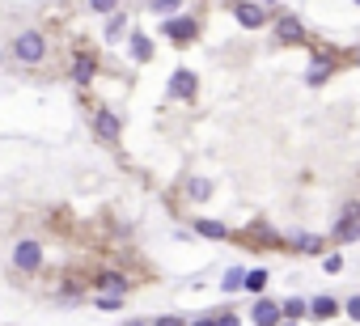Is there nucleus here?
I'll return each instance as SVG.
<instances>
[{
  "label": "nucleus",
  "instance_id": "nucleus-17",
  "mask_svg": "<svg viewBox=\"0 0 360 326\" xmlns=\"http://www.w3.org/2000/svg\"><path fill=\"white\" fill-rule=\"evenodd\" d=\"M195 233H199V238H212V242L229 238V229H225L221 221H195Z\"/></svg>",
  "mask_w": 360,
  "mask_h": 326
},
{
  "label": "nucleus",
  "instance_id": "nucleus-4",
  "mask_svg": "<svg viewBox=\"0 0 360 326\" xmlns=\"http://www.w3.org/2000/svg\"><path fill=\"white\" fill-rule=\"evenodd\" d=\"M13 56H17L22 64H38V60L47 56V38H42L38 30H26V34L13 42Z\"/></svg>",
  "mask_w": 360,
  "mask_h": 326
},
{
  "label": "nucleus",
  "instance_id": "nucleus-10",
  "mask_svg": "<svg viewBox=\"0 0 360 326\" xmlns=\"http://www.w3.org/2000/svg\"><path fill=\"white\" fill-rule=\"evenodd\" d=\"M195 89H199L195 72H191V68H174V77H170V98H178V102H191V98H195Z\"/></svg>",
  "mask_w": 360,
  "mask_h": 326
},
{
  "label": "nucleus",
  "instance_id": "nucleus-16",
  "mask_svg": "<svg viewBox=\"0 0 360 326\" xmlns=\"http://www.w3.org/2000/svg\"><path fill=\"white\" fill-rule=\"evenodd\" d=\"M267 280H272V271H263V267L246 271V293H254V297H259V293L267 288Z\"/></svg>",
  "mask_w": 360,
  "mask_h": 326
},
{
  "label": "nucleus",
  "instance_id": "nucleus-19",
  "mask_svg": "<svg viewBox=\"0 0 360 326\" xmlns=\"http://www.w3.org/2000/svg\"><path fill=\"white\" fill-rule=\"evenodd\" d=\"M187 195L203 203V199H208V195H212V183H208V178H191V183H187Z\"/></svg>",
  "mask_w": 360,
  "mask_h": 326
},
{
  "label": "nucleus",
  "instance_id": "nucleus-7",
  "mask_svg": "<svg viewBox=\"0 0 360 326\" xmlns=\"http://www.w3.org/2000/svg\"><path fill=\"white\" fill-rule=\"evenodd\" d=\"M13 267H17V271H38V267H42V246L30 242V238L17 242V246H13Z\"/></svg>",
  "mask_w": 360,
  "mask_h": 326
},
{
  "label": "nucleus",
  "instance_id": "nucleus-15",
  "mask_svg": "<svg viewBox=\"0 0 360 326\" xmlns=\"http://www.w3.org/2000/svg\"><path fill=\"white\" fill-rule=\"evenodd\" d=\"M97 284H102V293H115V297L127 293V280L119 276V271H102V280H97Z\"/></svg>",
  "mask_w": 360,
  "mask_h": 326
},
{
  "label": "nucleus",
  "instance_id": "nucleus-33",
  "mask_svg": "<svg viewBox=\"0 0 360 326\" xmlns=\"http://www.w3.org/2000/svg\"><path fill=\"white\" fill-rule=\"evenodd\" d=\"M356 64H360V51H356Z\"/></svg>",
  "mask_w": 360,
  "mask_h": 326
},
{
  "label": "nucleus",
  "instance_id": "nucleus-9",
  "mask_svg": "<svg viewBox=\"0 0 360 326\" xmlns=\"http://www.w3.org/2000/svg\"><path fill=\"white\" fill-rule=\"evenodd\" d=\"M250 322H254V326H280V322H284V305L259 297V301H254V309H250Z\"/></svg>",
  "mask_w": 360,
  "mask_h": 326
},
{
  "label": "nucleus",
  "instance_id": "nucleus-8",
  "mask_svg": "<svg viewBox=\"0 0 360 326\" xmlns=\"http://www.w3.org/2000/svg\"><path fill=\"white\" fill-rule=\"evenodd\" d=\"M93 132H97L102 144H115V140L123 136V123H119L115 111H97V115H93Z\"/></svg>",
  "mask_w": 360,
  "mask_h": 326
},
{
  "label": "nucleus",
  "instance_id": "nucleus-6",
  "mask_svg": "<svg viewBox=\"0 0 360 326\" xmlns=\"http://www.w3.org/2000/svg\"><path fill=\"white\" fill-rule=\"evenodd\" d=\"M162 34H166L170 42H178V47H182V42H191V38L199 34V22H195V17H182V13H178V17H166Z\"/></svg>",
  "mask_w": 360,
  "mask_h": 326
},
{
  "label": "nucleus",
  "instance_id": "nucleus-11",
  "mask_svg": "<svg viewBox=\"0 0 360 326\" xmlns=\"http://www.w3.org/2000/svg\"><path fill=\"white\" fill-rule=\"evenodd\" d=\"M292 250H301V254H322L327 250V242L318 238V233H292V242H288Z\"/></svg>",
  "mask_w": 360,
  "mask_h": 326
},
{
  "label": "nucleus",
  "instance_id": "nucleus-2",
  "mask_svg": "<svg viewBox=\"0 0 360 326\" xmlns=\"http://www.w3.org/2000/svg\"><path fill=\"white\" fill-rule=\"evenodd\" d=\"M339 68V60H335V51H314V60H310V68H305V85L310 89H318V85H327L331 81V72Z\"/></svg>",
  "mask_w": 360,
  "mask_h": 326
},
{
  "label": "nucleus",
  "instance_id": "nucleus-20",
  "mask_svg": "<svg viewBox=\"0 0 360 326\" xmlns=\"http://www.w3.org/2000/svg\"><path fill=\"white\" fill-rule=\"evenodd\" d=\"M305 313H310V301H301V297H288V301H284V318L297 322V318H305Z\"/></svg>",
  "mask_w": 360,
  "mask_h": 326
},
{
  "label": "nucleus",
  "instance_id": "nucleus-1",
  "mask_svg": "<svg viewBox=\"0 0 360 326\" xmlns=\"http://www.w3.org/2000/svg\"><path fill=\"white\" fill-rule=\"evenodd\" d=\"M233 22L242 30H263L272 22V9L263 5V0H242V5H233Z\"/></svg>",
  "mask_w": 360,
  "mask_h": 326
},
{
  "label": "nucleus",
  "instance_id": "nucleus-25",
  "mask_svg": "<svg viewBox=\"0 0 360 326\" xmlns=\"http://www.w3.org/2000/svg\"><path fill=\"white\" fill-rule=\"evenodd\" d=\"M343 309H347V318H352V322H360V293H356V297H347V301H343Z\"/></svg>",
  "mask_w": 360,
  "mask_h": 326
},
{
  "label": "nucleus",
  "instance_id": "nucleus-26",
  "mask_svg": "<svg viewBox=\"0 0 360 326\" xmlns=\"http://www.w3.org/2000/svg\"><path fill=\"white\" fill-rule=\"evenodd\" d=\"M327 271L335 276V271H343V254H327Z\"/></svg>",
  "mask_w": 360,
  "mask_h": 326
},
{
  "label": "nucleus",
  "instance_id": "nucleus-22",
  "mask_svg": "<svg viewBox=\"0 0 360 326\" xmlns=\"http://www.w3.org/2000/svg\"><path fill=\"white\" fill-rule=\"evenodd\" d=\"M148 9H152V13H162V17H178V9H182V0H152Z\"/></svg>",
  "mask_w": 360,
  "mask_h": 326
},
{
  "label": "nucleus",
  "instance_id": "nucleus-23",
  "mask_svg": "<svg viewBox=\"0 0 360 326\" xmlns=\"http://www.w3.org/2000/svg\"><path fill=\"white\" fill-rule=\"evenodd\" d=\"M89 9H93V13H115L119 0H89Z\"/></svg>",
  "mask_w": 360,
  "mask_h": 326
},
{
  "label": "nucleus",
  "instance_id": "nucleus-18",
  "mask_svg": "<svg viewBox=\"0 0 360 326\" xmlns=\"http://www.w3.org/2000/svg\"><path fill=\"white\" fill-rule=\"evenodd\" d=\"M221 288H225V293H242V288H246V271H242V267H229L225 280H221Z\"/></svg>",
  "mask_w": 360,
  "mask_h": 326
},
{
  "label": "nucleus",
  "instance_id": "nucleus-30",
  "mask_svg": "<svg viewBox=\"0 0 360 326\" xmlns=\"http://www.w3.org/2000/svg\"><path fill=\"white\" fill-rule=\"evenodd\" d=\"M280 326H297V322H292V318H284V322H280Z\"/></svg>",
  "mask_w": 360,
  "mask_h": 326
},
{
  "label": "nucleus",
  "instance_id": "nucleus-24",
  "mask_svg": "<svg viewBox=\"0 0 360 326\" xmlns=\"http://www.w3.org/2000/svg\"><path fill=\"white\" fill-rule=\"evenodd\" d=\"M93 305H97V309H107V313H111V309H119V305H123V301H119V297H115V293H107V297H97V301H93Z\"/></svg>",
  "mask_w": 360,
  "mask_h": 326
},
{
  "label": "nucleus",
  "instance_id": "nucleus-21",
  "mask_svg": "<svg viewBox=\"0 0 360 326\" xmlns=\"http://www.w3.org/2000/svg\"><path fill=\"white\" fill-rule=\"evenodd\" d=\"M123 30H127V13H119V9H115V13H111V22H107V38L115 42Z\"/></svg>",
  "mask_w": 360,
  "mask_h": 326
},
{
  "label": "nucleus",
  "instance_id": "nucleus-27",
  "mask_svg": "<svg viewBox=\"0 0 360 326\" xmlns=\"http://www.w3.org/2000/svg\"><path fill=\"white\" fill-rule=\"evenodd\" d=\"M157 326H182V318H174V313H166V318H157Z\"/></svg>",
  "mask_w": 360,
  "mask_h": 326
},
{
  "label": "nucleus",
  "instance_id": "nucleus-3",
  "mask_svg": "<svg viewBox=\"0 0 360 326\" xmlns=\"http://www.w3.org/2000/svg\"><path fill=\"white\" fill-rule=\"evenodd\" d=\"M276 38L284 47H297V42H310V30H305V22L297 13H280L276 17Z\"/></svg>",
  "mask_w": 360,
  "mask_h": 326
},
{
  "label": "nucleus",
  "instance_id": "nucleus-31",
  "mask_svg": "<svg viewBox=\"0 0 360 326\" xmlns=\"http://www.w3.org/2000/svg\"><path fill=\"white\" fill-rule=\"evenodd\" d=\"M127 326H144V322H127Z\"/></svg>",
  "mask_w": 360,
  "mask_h": 326
},
{
  "label": "nucleus",
  "instance_id": "nucleus-29",
  "mask_svg": "<svg viewBox=\"0 0 360 326\" xmlns=\"http://www.w3.org/2000/svg\"><path fill=\"white\" fill-rule=\"evenodd\" d=\"M191 326H217V322H212V318H195Z\"/></svg>",
  "mask_w": 360,
  "mask_h": 326
},
{
  "label": "nucleus",
  "instance_id": "nucleus-13",
  "mask_svg": "<svg viewBox=\"0 0 360 326\" xmlns=\"http://www.w3.org/2000/svg\"><path fill=\"white\" fill-rule=\"evenodd\" d=\"M93 72H97V60H93V56H77V64H72V81H77V85H89Z\"/></svg>",
  "mask_w": 360,
  "mask_h": 326
},
{
  "label": "nucleus",
  "instance_id": "nucleus-12",
  "mask_svg": "<svg viewBox=\"0 0 360 326\" xmlns=\"http://www.w3.org/2000/svg\"><path fill=\"white\" fill-rule=\"evenodd\" d=\"M339 309H343V305H339L335 297H314V301H310V318H318V322H327V318H335Z\"/></svg>",
  "mask_w": 360,
  "mask_h": 326
},
{
  "label": "nucleus",
  "instance_id": "nucleus-14",
  "mask_svg": "<svg viewBox=\"0 0 360 326\" xmlns=\"http://www.w3.org/2000/svg\"><path fill=\"white\" fill-rule=\"evenodd\" d=\"M132 60L136 64H148L152 60V38L148 34H132Z\"/></svg>",
  "mask_w": 360,
  "mask_h": 326
},
{
  "label": "nucleus",
  "instance_id": "nucleus-5",
  "mask_svg": "<svg viewBox=\"0 0 360 326\" xmlns=\"http://www.w3.org/2000/svg\"><path fill=\"white\" fill-rule=\"evenodd\" d=\"M360 238V203H352V208H343V216L335 221V233H331V242H339V246H347V242H356Z\"/></svg>",
  "mask_w": 360,
  "mask_h": 326
},
{
  "label": "nucleus",
  "instance_id": "nucleus-28",
  "mask_svg": "<svg viewBox=\"0 0 360 326\" xmlns=\"http://www.w3.org/2000/svg\"><path fill=\"white\" fill-rule=\"evenodd\" d=\"M217 326H237V318H233V313H225V318H221Z\"/></svg>",
  "mask_w": 360,
  "mask_h": 326
},
{
  "label": "nucleus",
  "instance_id": "nucleus-32",
  "mask_svg": "<svg viewBox=\"0 0 360 326\" xmlns=\"http://www.w3.org/2000/svg\"><path fill=\"white\" fill-rule=\"evenodd\" d=\"M352 5H356V9H360V0H352Z\"/></svg>",
  "mask_w": 360,
  "mask_h": 326
}]
</instances>
